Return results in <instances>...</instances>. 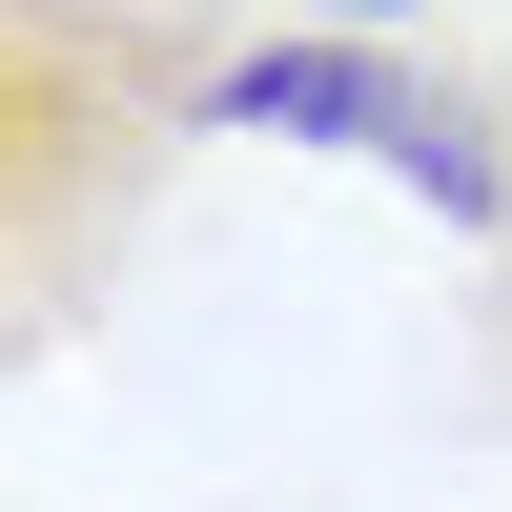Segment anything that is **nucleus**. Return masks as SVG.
<instances>
[{
	"mask_svg": "<svg viewBox=\"0 0 512 512\" xmlns=\"http://www.w3.org/2000/svg\"><path fill=\"white\" fill-rule=\"evenodd\" d=\"M226 0H0V349L103 308L164 164L226 123Z\"/></svg>",
	"mask_w": 512,
	"mask_h": 512,
	"instance_id": "1",
	"label": "nucleus"
},
{
	"mask_svg": "<svg viewBox=\"0 0 512 512\" xmlns=\"http://www.w3.org/2000/svg\"><path fill=\"white\" fill-rule=\"evenodd\" d=\"M226 123H267V144H349V164H390V185H431L472 246H512V103L431 82L410 41H349V21H267V41L226 62Z\"/></svg>",
	"mask_w": 512,
	"mask_h": 512,
	"instance_id": "2",
	"label": "nucleus"
},
{
	"mask_svg": "<svg viewBox=\"0 0 512 512\" xmlns=\"http://www.w3.org/2000/svg\"><path fill=\"white\" fill-rule=\"evenodd\" d=\"M287 21H349V41H390V21H410V0H287Z\"/></svg>",
	"mask_w": 512,
	"mask_h": 512,
	"instance_id": "3",
	"label": "nucleus"
},
{
	"mask_svg": "<svg viewBox=\"0 0 512 512\" xmlns=\"http://www.w3.org/2000/svg\"><path fill=\"white\" fill-rule=\"evenodd\" d=\"M492 103H512V82H492ZM492 267H512V246H492Z\"/></svg>",
	"mask_w": 512,
	"mask_h": 512,
	"instance_id": "4",
	"label": "nucleus"
}]
</instances>
